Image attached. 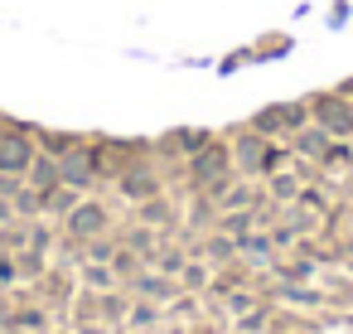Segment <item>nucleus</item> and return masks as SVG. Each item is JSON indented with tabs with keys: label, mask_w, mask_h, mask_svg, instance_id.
I'll use <instances>...</instances> for the list:
<instances>
[{
	"label": "nucleus",
	"mask_w": 353,
	"mask_h": 334,
	"mask_svg": "<svg viewBox=\"0 0 353 334\" xmlns=\"http://www.w3.org/2000/svg\"><path fill=\"white\" fill-rule=\"evenodd\" d=\"M34 165V146H30V136L20 131V126H0V175H25Z\"/></svg>",
	"instance_id": "1"
},
{
	"label": "nucleus",
	"mask_w": 353,
	"mask_h": 334,
	"mask_svg": "<svg viewBox=\"0 0 353 334\" xmlns=\"http://www.w3.org/2000/svg\"><path fill=\"white\" fill-rule=\"evenodd\" d=\"M310 107H314V117L329 136H353V102H343L339 92H319Z\"/></svg>",
	"instance_id": "2"
},
{
	"label": "nucleus",
	"mask_w": 353,
	"mask_h": 334,
	"mask_svg": "<svg viewBox=\"0 0 353 334\" xmlns=\"http://www.w3.org/2000/svg\"><path fill=\"white\" fill-rule=\"evenodd\" d=\"M59 179H63L68 189H88V184L97 179V170H92V160L73 146V150H63V160H59Z\"/></svg>",
	"instance_id": "3"
},
{
	"label": "nucleus",
	"mask_w": 353,
	"mask_h": 334,
	"mask_svg": "<svg viewBox=\"0 0 353 334\" xmlns=\"http://www.w3.org/2000/svg\"><path fill=\"white\" fill-rule=\"evenodd\" d=\"M305 126V107L300 102H285V107H266L256 117V131H300Z\"/></svg>",
	"instance_id": "4"
},
{
	"label": "nucleus",
	"mask_w": 353,
	"mask_h": 334,
	"mask_svg": "<svg viewBox=\"0 0 353 334\" xmlns=\"http://www.w3.org/2000/svg\"><path fill=\"white\" fill-rule=\"evenodd\" d=\"M68 228H73L78 237H97V233L107 228V208H102V204H78V208L68 213Z\"/></svg>",
	"instance_id": "5"
},
{
	"label": "nucleus",
	"mask_w": 353,
	"mask_h": 334,
	"mask_svg": "<svg viewBox=\"0 0 353 334\" xmlns=\"http://www.w3.org/2000/svg\"><path fill=\"white\" fill-rule=\"evenodd\" d=\"M121 194H126V199H150V194H160V175H150V170H126V175H121Z\"/></svg>",
	"instance_id": "6"
},
{
	"label": "nucleus",
	"mask_w": 353,
	"mask_h": 334,
	"mask_svg": "<svg viewBox=\"0 0 353 334\" xmlns=\"http://www.w3.org/2000/svg\"><path fill=\"white\" fill-rule=\"evenodd\" d=\"M223 170H228V155H223V150H203V155H194V179H199V184H218Z\"/></svg>",
	"instance_id": "7"
},
{
	"label": "nucleus",
	"mask_w": 353,
	"mask_h": 334,
	"mask_svg": "<svg viewBox=\"0 0 353 334\" xmlns=\"http://www.w3.org/2000/svg\"><path fill=\"white\" fill-rule=\"evenodd\" d=\"M261 150H266V141H261L256 131H242L237 146H232V155L242 160V170H261Z\"/></svg>",
	"instance_id": "8"
},
{
	"label": "nucleus",
	"mask_w": 353,
	"mask_h": 334,
	"mask_svg": "<svg viewBox=\"0 0 353 334\" xmlns=\"http://www.w3.org/2000/svg\"><path fill=\"white\" fill-rule=\"evenodd\" d=\"M30 179H34V189H39V194L59 189V184H63V179H59V160H54V155H34V165H30Z\"/></svg>",
	"instance_id": "9"
},
{
	"label": "nucleus",
	"mask_w": 353,
	"mask_h": 334,
	"mask_svg": "<svg viewBox=\"0 0 353 334\" xmlns=\"http://www.w3.org/2000/svg\"><path fill=\"white\" fill-rule=\"evenodd\" d=\"M295 150L324 160V155H329V131H324V126H319V131H300V136H295Z\"/></svg>",
	"instance_id": "10"
},
{
	"label": "nucleus",
	"mask_w": 353,
	"mask_h": 334,
	"mask_svg": "<svg viewBox=\"0 0 353 334\" xmlns=\"http://www.w3.org/2000/svg\"><path fill=\"white\" fill-rule=\"evenodd\" d=\"M44 208H49V213H63V218H68V213L78 208V194H73L68 184H59V189H49V194H44Z\"/></svg>",
	"instance_id": "11"
},
{
	"label": "nucleus",
	"mask_w": 353,
	"mask_h": 334,
	"mask_svg": "<svg viewBox=\"0 0 353 334\" xmlns=\"http://www.w3.org/2000/svg\"><path fill=\"white\" fill-rule=\"evenodd\" d=\"M136 291H145L155 300H170L174 295V281H165V276H136Z\"/></svg>",
	"instance_id": "12"
},
{
	"label": "nucleus",
	"mask_w": 353,
	"mask_h": 334,
	"mask_svg": "<svg viewBox=\"0 0 353 334\" xmlns=\"http://www.w3.org/2000/svg\"><path fill=\"white\" fill-rule=\"evenodd\" d=\"M271 194H276V199H295V194H300V179L285 175V170H271Z\"/></svg>",
	"instance_id": "13"
},
{
	"label": "nucleus",
	"mask_w": 353,
	"mask_h": 334,
	"mask_svg": "<svg viewBox=\"0 0 353 334\" xmlns=\"http://www.w3.org/2000/svg\"><path fill=\"white\" fill-rule=\"evenodd\" d=\"M83 281H88L92 291H112V266H102V262H88V266H83Z\"/></svg>",
	"instance_id": "14"
},
{
	"label": "nucleus",
	"mask_w": 353,
	"mask_h": 334,
	"mask_svg": "<svg viewBox=\"0 0 353 334\" xmlns=\"http://www.w3.org/2000/svg\"><path fill=\"white\" fill-rule=\"evenodd\" d=\"M10 199H15V208H20V213H39V208H44V194H39V189H20V184H15V194H10Z\"/></svg>",
	"instance_id": "15"
},
{
	"label": "nucleus",
	"mask_w": 353,
	"mask_h": 334,
	"mask_svg": "<svg viewBox=\"0 0 353 334\" xmlns=\"http://www.w3.org/2000/svg\"><path fill=\"white\" fill-rule=\"evenodd\" d=\"M174 146H179V150H194V155H199V150L208 146V136H203V131H179V136H174Z\"/></svg>",
	"instance_id": "16"
},
{
	"label": "nucleus",
	"mask_w": 353,
	"mask_h": 334,
	"mask_svg": "<svg viewBox=\"0 0 353 334\" xmlns=\"http://www.w3.org/2000/svg\"><path fill=\"white\" fill-rule=\"evenodd\" d=\"M0 247L20 252V247H25V228H10V223H6V233H0Z\"/></svg>",
	"instance_id": "17"
},
{
	"label": "nucleus",
	"mask_w": 353,
	"mask_h": 334,
	"mask_svg": "<svg viewBox=\"0 0 353 334\" xmlns=\"http://www.w3.org/2000/svg\"><path fill=\"white\" fill-rule=\"evenodd\" d=\"M281 165H285V150H276V146H266V150H261V170L271 175V170H281Z\"/></svg>",
	"instance_id": "18"
},
{
	"label": "nucleus",
	"mask_w": 353,
	"mask_h": 334,
	"mask_svg": "<svg viewBox=\"0 0 353 334\" xmlns=\"http://www.w3.org/2000/svg\"><path fill=\"white\" fill-rule=\"evenodd\" d=\"M112 271L131 276V271H136V252H112Z\"/></svg>",
	"instance_id": "19"
},
{
	"label": "nucleus",
	"mask_w": 353,
	"mask_h": 334,
	"mask_svg": "<svg viewBox=\"0 0 353 334\" xmlns=\"http://www.w3.org/2000/svg\"><path fill=\"white\" fill-rule=\"evenodd\" d=\"M165 218H170V208H165L160 199H155V204H145V223H165Z\"/></svg>",
	"instance_id": "20"
},
{
	"label": "nucleus",
	"mask_w": 353,
	"mask_h": 334,
	"mask_svg": "<svg viewBox=\"0 0 353 334\" xmlns=\"http://www.w3.org/2000/svg\"><path fill=\"white\" fill-rule=\"evenodd\" d=\"M126 242H131V252H150V233H145V228H136Z\"/></svg>",
	"instance_id": "21"
},
{
	"label": "nucleus",
	"mask_w": 353,
	"mask_h": 334,
	"mask_svg": "<svg viewBox=\"0 0 353 334\" xmlns=\"http://www.w3.org/2000/svg\"><path fill=\"white\" fill-rule=\"evenodd\" d=\"M155 262H160V266H165V271H184V257H179V252H160V257H155Z\"/></svg>",
	"instance_id": "22"
},
{
	"label": "nucleus",
	"mask_w": 353,
	"mask_h": 334,
	"mask_svg": "<svg viewBox=\"0 0 353 334\" xmlns=\"http://www.w3.org/2000/svg\"><path fill=\"white\" fill-rule=\"evenodd\" d=\"M208 276H203V266H184V286H203Z\"/></svg>",
	"instance_id": "23"
},
{
	"label": "nucleus",
	"mask_w": 353,
	"mask_h": 334,
	"mask_svg": "<svg viewBox=\"0 0 353 334\" xmlns=\"http://www.w3.org/2000/svg\"><path fill=\"white\" fill-rule=\"evenodd\" d=\"M15 276H20V271H15V262H10V257H0V281H6V286H10Z\"/></svg>",
	"instance_id": "24"
},
{
	"label": "nucleus",
	"mask_w": 353,
	"mask_h": 334,
	"mask_svg": "<svg viewBox=\"0 0 353 334\" xmlns=\"http://www.w3.org/2000/svg\"><path fill=\"white\" fill-rule=\"evenodd\" d=\"M150 320H155V310H150V305H136V315H131V324H150Z\"/></svg>",
	"instance_id": "25"
},
{
	"label": "nucleus",
	"mask_w": 353,
	"mask_h": 334,
	"mask_svg": "<svg viewBox=\"0 0 353 334\" xmlns=\"http://www.w3.org/2000/svg\"><path fill=\"white\" fill-rule=\"evenodd\" d=\"M242 228H247V213H237V218H228V233H232V237H242Z\"/></svg>",
	"instance_id": "26"
},
{
	"label": "nucleus",
	"mask_w": 353,
	"mask_h": 334,
	"mask_svg": "<svg viewBox=\"0 0 353 334\" xmlns=\"http://www.w3.org/2000/svg\"><path fill=\"white\" fill-rule=\"evenodd\" d=\"M10 218H15V208H10L6 199H0V223H10Z\"/></svg>",
	"instance_id": "27"
}]
</instances>
